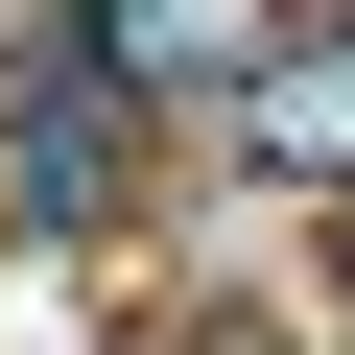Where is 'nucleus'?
Wrapping results in <instances>:
<instances>
[{
    "instance_id": "f03ea898",
    "label": "nucleus",
    "mask_w": 355,
    "mask_h": 355,
    "mask_svg": "<svg viewBox=\"0 0 355 355\" xmlns=\"http://www.w3.org/2000/svg\"><path fill=\"white\" fill-rule=\"evenodd\" d=\"M261 166H355V48H308V71H261Z\"/></svg>"
},
{
    "instance_id": "f257e3e1",
    "label": "nucleus",
    "mask_w": 355,
    "mask_h": 355,
    "mask_svg": "<svg viewBox=\"0 0 355 355\" xmlns=\"http://www.w3.org/2000/svg\"><path fill=\"white\" fill-rule=\"evenodd\" d=\"M237 48H261V0H142V24H119V71H142V95H214Z\"/></svg>"
}]
</instances>
